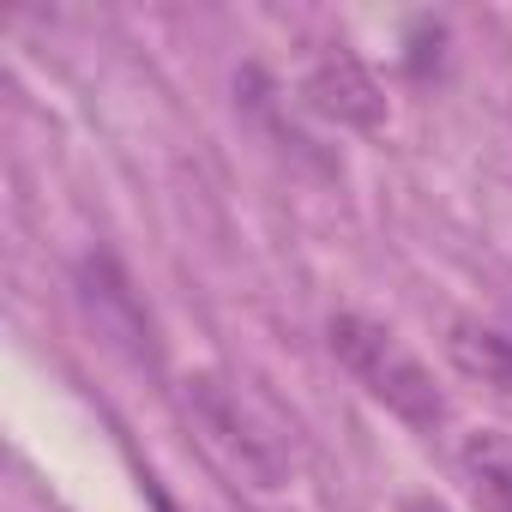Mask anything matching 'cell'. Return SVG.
Returning a JSON list of instances; mask_svg holds the SVG:
<instances>
[{"label": "cell", "mask_w": 512, "mask_h": 512, "mask_svg": "<svg viewBox=\"0 0 512 512\" xmlns=\"http://www.w3.org/2000/svg\"><path fill=\"white\" fill-rule=\"evenodd\" d=\"M187 398H193L211 446H223L235 458V470H247L260 488H284L290 482V470L302 458V434L272 398H260L241 380H223V374H199Z\"/></svg>", "instance_id": "obj_1"}, {"label": "cell", "mask_w": 512, "mask_h": 512, "mask_svg": "<svg viewBox=\"0 0 512 512\" xmlns=\"http://www.w3.org/2000/svg\"><path fill=\"white\" fill-rule=\"evenodd\" d=\"M326 344H332V356L350 368V380H356L374 404H386L404 428L434 434V428L446 422V392H440L434 374L404 350V338L386 332L380 320H368V314H332Z\"/></svg>", "instance_id": "obj_2"}, {"label": "cell", "mask_w": 512, "mask_h": 512, "mask_svg": "<svg viewBox=\"0 0 512 512\" xmlns=\"http://www.w3.org/2000/svg\"><path fill=\"white\" fill-rule=\"evenodd\" d=\"M73 284H79V302H85L91 326L103 332V344L127 350L133 362H157L151 314H145V302L133 296L127 272L109 260V253H85V260H79V272H73Z\"/></svg>", "instance_id": "obj_3"}, {"label": "cell", "mask_w": 512, "mask_h": 512, "mask_svg": "<svg viewBox=\"0 0 512 512\" xmlns=\"http://www.w3.org/2000/svg\"><path fill=\"white\" fill-rule=\"evenodd\" d=\"M302 97H308L314 115H326V121H338V127L374 133V127L386 121V97H380L374 73H368V67L356 61V49H344V43H332V49L308 67Z\"/></svg>", "instance_id": "obj_4"}, {"label": "cell", "mask_w": 512, "mask_h": 512, "mask_svg": "<svg viewBox=\"0 0 512 512\" xmlns=\"http://www.w3.org/2000/svg\"><path fill=\"white\" fill-rule=\"evenodd\" d=\"M458 470L482 512H512V434L506 428H476L458 446Z\"/></svg>", "instance_id": "obj_5"}, {"label": "cell", "mask_w": 512, "mask_h": 512, "mask_svg": "<svg viewBox=\"0 0 512 512\" xmlns=\"http://www.w3.org/2000/svg\"><path fill=\"white\" fill-rule=\"evenodd\" d=\"M446 356L458 362V374H470L494 392H512V332L482 326V320H458L446 332Z\"/></svg>", "instance_id": "obj_6"}, {"label": "cell", "mask_w": 512, "mask_h": 512, "mask_svg": "<svg viewBox=\"0 0 512 512\" xmlns=\"http://www.w3.org/2000/svg\"><path fill=\"white\" fill-rule=\"evenodd\" d=\"M440 43H446V31H440L434 19H422V25L410 31V55H404L410 79H428V73H440Z\"/></svg>", "instance_id": "obj_7"}, {"label": "cell", "mask_w": 512, "mask_h": 512, "mask_svg": "<svg viewBox=\"0 0 512 512\" xmlns=\"http://www.w3.org/2000/svg\"><path fill=\"white\" fill-rule=\"evenodd\" d=\"M398 512H446V506H440V500H428V494H416V500H404Z\"/></svg>", "instance_id": "obj_8"}, {"label": "cell", "mask_w": 512, "mask_h": 512, "mask_svg": "<svg viewBox=\"0 0 512 512\" xmlns=\"http://www.w3.org/2000/svg\"><path fill=\"white\" fill-rule=\"evenodd\" d=\"M157 512H169V500H157Z\"/></svg>", "instance_id": "obj_9"}]
</instances>
